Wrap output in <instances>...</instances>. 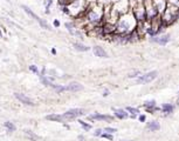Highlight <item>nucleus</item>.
I'll list each match as a JSON object with an SVG mask.
<instances>
[{
  "mask_svg": "<svg viewBox=\"0 0 179 141\" xmlns=\"http://www.w3.org/2000/svg\"><path fill=\"white\" fill-rule=\"evenodd\" d=\"M104 15V5L100 3H89L88 7L83 14V18L87 24L93 26H101L103 24Z\"/></svg>",
  "mask_w": 179,
  "mask_h": 141,
  "instance_id": "nucleus-1",
  "label": "nucleus"
},
{
  "mask_svg": "<svg viewBox=\"0 0 179 141\" xmlns=\"http://www.w3.org/2000/svg\"><path fill=\"white\" fill-rule=\"evenodd\" d=\"M14 97H15V99L17 100H19L21 103H23V105H26V106H35V103H34V101L32 100V99H29L27 95H25V94H22V93H18V92H15L14 93Z\"/></svg>",
  "mask_w": 179,
  "mask_h": 141,
  "instance_id": "nucleus-14",
  "label": "nucleus"
},
{
  "mask_svg": "<svg viewBox=\"0 0 179 141\" xmlns=\"http://www.w3.org/2000/svg\"><path fill=\"white\" fill-rule=\"evenodd\" d=\"M21 8L23 10V12H25V13H26L28 17H31L32 19H34L35 21H38V22H39V25H40V26L43 28V30H50V27H49L48 22H47L46 20L41 19L39 15H36V14H35V13H34V12H33L31 8L28 7V6H26V5H22V6H21Z\"/></svg>",
  "mask_w": 179,
  "mask_h": 141,
  "instance_id": "nucleus-8",
  "label": "nucleus"
},
{
  "mask_svg": "<svg viewBox=\"0 0 179 141\" xmlns=\"http://www.w3.org/2000/svg\"><path fill=\"white\" fill-rule=\"evenodd\" d=\"M129 141H134V140H129Z\"/></svg>",
  "mask_w": 179,
  "mask_h": 141,
  "instance_id": "nucleus-46",
  "label": "nucleus"
},
{
  "mask_svg": "<svg viewBox=\"0 0 179 141\" xmlns=\"http://www.w3.org/2000/svg\"><path fill=\"white\" fill-rule=\"evenodd\" d=\"M88 120L90 121H104V122H112L115 118L109 114H100V113H95L88 117Z\"/></svg>",
  "mask_w": 179,
  "mask_h": 141,
  "instance_id": "nucleus-11",
  "label": "nucleus"
},
{
  "mask_svg": "<svg viewBox=\"0 0 179 141\" xmlns=\"http://www.w3.org/2000/svg\"><path fill=\"white\" fill-rule=\"evenodd\" d=\"M28 68H29V71L33 72V73H34V74H36V75H39V74H40V71H39L38 66H35V65H31Z\"/></svg>",
  "mask_w": 179,
  "mask_h": 141,
  "instance_id": "nucleus-32",
  "label": "nucleus"
},
{
  "mask_svg": "<svg viewBox=\"0 0 179 141\" xmlns=\"http://www.w3.org/2000/svg\"><path fill=\"white\" fill-rule=\"evenodd\" d=\"M101 136H102L103 139L109 140V141H112V140H114V136H112V134H110V133H105V132H103Z\"/></svg>",
  "mask_w": 179,
  "mask_h": 141,
  "instance_id": "nucleus-33",
  "label": "nucleus"
},
{
  "mask_svg": "<svg viewBox=\"0 0 179 141\" xmlns=\"http://www.w3.org/2000/svg\"><path fill=\"white\" fill-rule=\"evenodd\" d=\"M138 120H139L140 122H145V121H146V117H145L144 114H140V115L138 117Z\"/></svg>",
  "mask_w": 179,
  "mask_h": 141,
  "instance_id": "nucleus-38",
  "label": "nucleus"
},
{
  "mask_svg": "<svg viewBox=\"0 0 179 141\" xmlns=\"http://www.w3.org/2000/svg\"><path fill=\"white\" fill-rule=\"evenodd\" d=\"M111 8L118 15H122L130 11V3L129 0H117V1H114L111 4Z\"/></svg>",
  "mask_w": 179,
  "mask_h": 141,
  "instance_id": "nucleus-6",
  "label": "nucleus"
},
{
  "mask_svg": "<svg viewBox=\"0 0 179 141\" xmlns=\"http://www.w3.org/2000/svg\"><path fill=\"white\" fill-rule=\"evenodd\" d=\"M4 126H5V128H6L8 132H14V131L17 129L15 125H14L13 122H11V121H5V122H4Z\"/></svg>",
  "mask_w": 179,
  "mask_h": 141,
  "instance_id": "nucleus-26",
  "label": "nucleus"
},
{
  "mask_svg": "<svg viewBox=\"0 0 179 141\" xmlns=\"http://www.w3.org/2000/svg\"><path fill=\"white\" fill-rule=\"evenodd\" d=\"M144 6H145V12H146V20L150 21L157 17H159L158 11L156 10V7L152 5L151 0H144Z\"/></svg>",
  "mask_w": 179,
  "mask_h": 141,
  "instance_id": "nucleus-9",
  "label": "nucleus"
},
{
  "mask_svg": "<svg viewBox=\"0 0 179 141\" xmlns=\"http://www.w3.org/2000/svg\"><path fill=\"white\" fill-rule=\"evenodd\" d=\"M103 132H105V133H110V134H114V133L117 132V129H116V128H112V127H105V128L103 129Z\"/></svg>",
  "mask_w": 179,
  "mask_h": 141,
  "instance_id": "nucleus-36",
  "label": "nucleus"
},
{
  "mask_svg": "<svg viewBox=\"0 0 179 141\" xmlns=\"http://www.w3.org/2000/svg\"><path fill=\"white\" fill-rule=\"evenodd\" d=\"M46 120L48 121H53V122H65L63 120V117L62 115H60V114H49L46 117Z\"/></svg>",
  "mask_w": 179,
  "mask_h": 141,
  "instance_id": "nucleus-21",
  "label": "nucleus"
},
{
  "mask_svg": "<svg viewBox=\"0 0 179 141\" xmlns=\"http://www.w3.org/2000/svg\"><path fill=\"white\" fill-rule=\"evenodd\" d=\"M112 112H114L115 118H117L119 120H124V119L129 118V113L123 108H112Z\"/></svg>",
  "mask_w": 179,
  "mask_h": 141,
  "instance_id": "nucleus-18",
  "label": "nucleus"
},
{
  "mask_svg": "<svg viewBox=\"0 0 179 141\" xmlns=\"http://www.w3.org/2000/svg\"><path fill=\"white\" fill-rule=\"evenodd\" d=\"M109 94H110V92H109L108 90H104V91H103V97H108Z\"/></svg>",
  "mask_w": 179,
  "mask_h": 141,
  "instance_id": "nucleus-40",
  "label": "nucleus"
},
{
  "mask_svg": "<svg viewBox=\"0 0 179 141\" xmlns=\"http://www.w3.org/2000/svg\"><path fill=\"white\" fill-rule=\"evenodd\" d=\"M78 124L81 125V127H82L85 132H88V131H90V129H92V125H90V124H88V122H85V121H83V120H78Z\"/></svg>",
  "mask_w": 179,
  "mask_h": 141,
  "instance_id": "nucleus-28",
  "label": "nucleus"
},
{
  "mask_svg": "<svg viewBox=\"0 0 179 141\" xmlns=\"http://www.w3.org/2000/svg\"><path fill=\"white\" fill-rule=\"evenodd\" d=\"M84 114H85V110L83 108H72V109L67 110L65 114H62V117H63L65 122H67V121H73L75 119H78L80 117H82Z\"/></svg>",
  "mask_w": 179,
  "mask_h": 141,
  "instance_id": "nucleus-7",
  "label": "nucleus"
},
{
  "mask_svg": "<svg viewBox=\"0 0 179 141\" xmlns=\"http://www.w3.org/2000/svg\"><path fill=\"white\" fill-rule=\"evenodd\" d=\"M53 25H54V27H56V28H57V27H60V25H61V24H60V21H59V20H56V19H55V20L53 21Z\"/></svg>",
  "mask_w": 179,
  "mask_h": 141,
  "instance_id": "nucleus-39",
  "label": "nucleus"
},
{
  "mask_svg": "<svg viewBox=\"0 0 179 141\" xmlns=\"http://www.w3.org/2000/svg\"><path fill=\"white\" fill-rule=\"evenodd\" d=\"M52 4H53V0H46L45 1V13L46 14H49L50 13V6H52Z\"/></svg>",
  "mask_w": 179,
  "mask_h": 141,
  "instance_id": "nucleus-29",
  "label": "nucleus"
},
{
  "mask_svg": "<svg viewBox=\"0 0 179 141\" xmlns=\"http://www.w3.org/2000/svg\"><path fill=\"white\" fill-rule=\"evenodd\" d=\"M144 108L146 109L147 113H151V114H154V113L160 110V108L157 107V103H156V100H147L143 103Z\"/></svg>",
  "mask_w": 179,
  "mask_h": 141,
  "instance_id": "nucleus-15",
  "label": "nucleus"
},
{
  "mask_svg": "<svg viewBox=\"0 0 179 141\" xmlns=\"http://www.w3.org/2000/svg\"><path fill=\"white\" fill-rule=\"evenodd\" d=\"M115 26H116V33L117 34H129V33H131L132 31L136 30L137 20L134 17V14L131 13V11H129L125 14L119 15Z\"/></svg>",
  "mask_w": 179,
  "mask_h": 141,
  "instance_id": "nucleus-2",
  "label": "nucleus"
},
{
  "mask_svg": "<svg viewBox=\"0 0 179 141\" xmlns=\"http://www.w3.org/2000/svg\"><path fill=\"white\" fill-rule=\"evenodd\" d=\"M88 4L89 1L88 0H73V1L67 5V15L72 17V18H78V17H82L88 7Z\"/></svg>",
  "mask_w": 179,
  "mask_h": 141,
  "instance_id": "nucleus-3",
  "label": "nucleus"
},
{
  "mask_svg": "<svg viewBox=\"0 0 179 141\" xmlns=\"http://www.w3.org/2000/svg\"><path fill=\"white\" fill-rule=\"evenodd\" d=\"M177 105L179 106V98H178V100H177Z\"/></svg>",
  "mask_w": 179,
  "mask_h": 141,
  "instance_id": "nucleus-44",
  "label": "nucleus"
},
{
  "mask_svg": "<svg viewBox=\"0 0 179 141\" xmlns=\"http://www.w3.org/2000/svg\"><path fill=\"white\" fill-rule=\"evenodd\" d=\"M158 75V72L157 71H151V72H147L143 75H139L137 79H136V83H150L152 82Z\"/></svg>",
  "mask_w": 179,
  "mask_h": 141,
  "instance_id": "nucleus-10",
  "label": "nucleus"
},
{
  "mask_svg": "<svg viewBox=\"0 0 179 141\" xmlns=\"http://www.w3.org/2000/svg\"><path fill=\"white\" fill-rule=\"evenodd\" d=\"M53 90L56 92V93H63L66 92V86H63V85H55L54 83V86H53Z\"/></svg>",
  "mask_w": 179,
  "mask_h": 141,
  "instance_id": "nucleus-27",
  "label": "nucleus"
},
{
  "mask_svg": "<svg viewBox=\"0 0 179 141\" xmlns=\"http://www.w3.org/2000/svg\"><path fill=\"white\" fill-rule=\"evenodd\" d=\"M73 47H74L76 51H78V52H87V51L90 49V47H89V46H87V45H84V44H82V42H78V41L74 42V44H73Z\"/></svg>",
  "mask_w": 179,
  "mask_h": 141,
  "instance_id": "nucleus-22",
  "label": "nucleus"
},
{
  "mask_svg": "<svg viewBox=\"0 0 179 141\" xmlns=\"http://www.w3.org/2000/svg\"><path fill=\"white\" fill-rule=\"evenodd\" d=\"M125 110L129 113V115H138L139 114V109L138 108H136V107H131V106H128L127 108H125Z\"/></svg>",
  "mask_w": 179,
  "mask_h": 141,
  "instance_id": "nucleus-25",
  "label": "nucleus"
},
{
  "mask_svg": "<svg viewBox=\"0 0 179 141\" xmlns=\"http://www.w3.org/2000/svg\"><path fill=\"white\" fill-rule=\"evenodd\" d=\"M166 1H167V5L179 8V0H166Z\"/></svg>",
  "mask_w": 179,
  "mask_h": 141,
  "instance_id": "nucleus-31",
  "label": "nucleus"
},
{
  "mask_svg": "<svg viewBox=\"0 0 179 141\" xmlns=\"http://www.w3.org/2000/svg\"><path fill=\"white\" fill-rule=\"evenodd\" d=\"M83 90V86L77 82V81H72L70 83H68L66 86V92H73V93H76V92H80Z\"/></svg>",
  "mask_w": 179,
  "mask_h": 141,
  "instance_id": "nucleus-17",
  "label": "nucleus"
},
{
  "mask_svg": "<svg viewBox=\"0 0 179 141\" xmlns=\"http://www.w3.org/2000/svg\"><path fill=\"white\" fill-rule=\"evenodd\" d=\"M151 3L156 7V10L158 11L159 15L162 13H164V11L166 10V6H167V1H166V0H151Z\"/></svg>",
  "mask_w": 179,
  "mask_h": 141,
  "instance_id": "nucleus-16",
  "label": "nucleus"
},
{
  "mask_svg": "<svg viewBox=\"0 0 179 141\" xmlns=\"http://www.w3.org/2000/svg\"><path fill=\"white\" fill-rule=\"evenodd\" d=\"M50 52H52V54H53V55H56V49H55V48H52V49H50Z\"/></svg>",
  "mask_w": 179,
  "mask_h": 141,
  "instance_id": "nucleus-42",
  "label": "nucleus"
},
{
  "mask_svg": "<svg viewBox=\"0 0 179 141\" xmlns=\"http://www.w3.org/2000/svg\"><path fill=\"white\" fill-rule=\"evenodd\" d=\"M23 132H25V134L29 138V140H31V141H40L39 135H36V134H35L34 132H32L31 129H25Z\"/></svg>",
  "mask_w": 179,
  "mask_h": 141,
  "instance_id": "nucleus-24",
  "label": "nucleus"
},
{
  "mask_svg": "<svg viewBox=\"0 0 179 141\" xmlns=\"http://www.w3.org/2000/svg\"><path fill=\"white\" fill-rule=\"evenodd\" d=\"M0 38H4V33L1 32V30H0Z\"/></svg>",
  "mask_w": 179,
  "mask_h": 141,
  "instance_id": "nucleus-43",
  "label": "nucleus"
},
{
  "mask_svg": "<svg viewBox=\"0 0 179 141\" xmlns=\"http://www.w3.org/2000/svg\"><path fill=\"white\" fill-rule=\"evenodd\" d=\"M77 139H78L80 141H85V138H84L83 135H78V136H77Z\"/></svg>",
  "mask_w": 179,
  "mask_h": 141,
  "instance_id": "nucleus-41",
  "label": "nucleus"
},
{
  "mask_svg": "<svg viewBox=\"0 0 179 141\" xmlns=\"http://www.w3.org/2000/svg\"><path fill=\"white\" fill-rule=\"evenodd\" d=\"M102 133H103V129L97 128V129L94 132V135H95V136H101V135H102Z\"/></svg>",
  "mask_w": 179,
  "mask_h": 141,
  "instance_id": "nucleus-37",
  "label": "nucleus"
},
{
  "mask_svg": "<svg viewBox=\"0 0 179 141\" xmlns=\"http://www.w3.org/2000/svg\"><path fill=\"white\" fill-rule=\"evenodd\" d=\"M47 75H50V76L56 78V76H57V72H56L54 68H49V69L47 71Z\"/></svg>",
  "mask_w": 179,
  "mask_h": 141,
  "instance_id": "nucleus-35",
  "label": "nucleus"
},
{
  "mask_svg": "<svg viewBox=\"0 0 179 141\" xmlns=\"http://www.w3.org/2000/svg\"><path fill=\"white\" fill-rule=\"evenodd\" d=\"M139 75H142V74H140V72L136 69V71H134V72L129 73V74H128V78H130V79H135V78H136V79H137Z\"/></svg>",
  "mask_w": 179,
  "mask_h": 141,
  "instance_id": "nucleus-30",
  "label": "nucleus"
},
{
  "mask_svg": "<svg viewBox=\"0 0 179 141\" xmlns=\"http://www.w3.org/2000/svg\"><path fill=\"white\" fill-rule=\"evenodd\" d=\"M170 34H162V35H156V37H151V41L152 42H156V44H158V45H160V46H165V45H167L169 44V41H170Z\"/></svg>",
  "mask_w": 179,
  "mask_h": 141,
  "instance_id": "nucleus-13",
  "label": "nucleus"
},
{
  "mask_svg": "<svg viewBox=\"0 0 179 141\" xmlns=\"http://www.w3.org/2000/svg\"><path fill=\"white\" fill-rule=\"evenodd\" d=\"M178 95H179V92H178Z\"/></svg>",
  "mask_w": 179,
  "mask_h": 141,
  "instance_id": "nucleus-47",
  "label": "nucleus"
},
{
  "mask_svg": "<svg viewBox=\"0 0 179 141\" xmlns=\"http://www.w3.org/2000/svg\"><path fill=\"white\" fill-rule=\"evenodd\" d=\"M146 128H147L149 131H151V132H157V131L160 129V125H159V122H158L157 120H152V121H150V122H147Z\"/></svg>",
  "mask_w": 179,
  "mask_h": 141,
  "instance_id": "nucleus-20",
  "label": "nucleus"
},
{
  "mask_svg": "<svg viewBox=\"0 0 179 141\" xmlns=\"http://www.w3.org/2000/svg\"><path fill=\"white\" fill-rule=\"evenodd\" d=\"M72 1H73V0H57V3H59V5H60V7H61V6H67V5H69Z\"/></svg>",
  "mask_w": 179,
  "mask_h": 141,
  "instance_id": "nucleus-34",
  "label": "nucleus"
},
{
  "mask_svg": "<svg viewBox=\"0 0 179 141\" xmlns=\"http://www.w3.org/2000/svg\"><path fill=\"white\" fill-rule=\"evenodd\" d=\"M65 26H66V28H67V31H68L73 37L83 39V33H82V31L80 30V28H77V27L75 26L74 21H73V22H66Z\"/></svg>",
  "mask_w": 179,
  "mask_h": 141,
  "instance_id": "nucleus-12",
  "label": "nucleus"
},
{
  "mask_svg": "<svg viewBox=\"0 0 179 141\" xmlns=\"http://www.w3.org/2000/svg\"><path fill=\"white\" fill-rule=\"evenodd\" d=\"M93 52L95 54V56H98V58H109V55L108 53L104 51L103 47L101 46H94L93 47Z\"/></svg>",
  "mask_w": 179,
  "mask_h": 141,
  "instance_id": "nucleus-19",
  "label": "nucleus"
},
{
  "mask_svg": "<svg viewBox=\"0 0 179 141\" xmlns=\"http://www.w3.org/2000/svg\"><path fill=\"white\" fill-rule=\"evenodd\" d=\"M6 1H7V3H11V0H6Z\"/></svg>",
  "mask_w": 179,
  "mask_h": 141,
  "instance_id": "nucleus-45",
  "label": "nucleus"
},
{
  "mask_svg": "<svg viewBox=\"0 0 179 141\" xmlns=\"http://www.w3.org/2000/svg\"><path fill=\"white\" fill-rule=\"evenodd\" d=\"M173 109H174V106L172 103H163L162 108H160V110L163 113H165V114H171V113L173 112Z\"/></svg>",
  "mask_w": 179,
  "mask_h": 141,
  "instance_id": "nucleus-23",
  "label": "nucleus"
},
{
  "mask_svg": "<svg viewBox=\"0 0 179 141\" xmlns=\"http://www.w3.org/2000/svg\"><path fill=\"white\" fill-rule=\"evenodd\" d=\"M160 19H162L164 27L172 25L177 19H179V8H176L173 6L167 5L164 13L160 14Z\"/></svg>",
  "mask_w": 179,
  "mask_h": 141,
  "instance_id": "nucleus-5",
  "label": "nucleus"
},
{
  "mask_svg": "<svg viewBox=\"0 0 179 141\" xmlns=\"http://www.w3.org/2000/svg\"><path fill=\"white\" fill-rule=\"evenodd\" d=\"M130 11L136 18L137 22L146 21V12L144 6V0H129Z\"/></svg>",
  "mask_w": 179,
  "mask_h": 141,
  "instance_id": "nucleus-4",
  "label": "nucleus"
}]
</instances>
